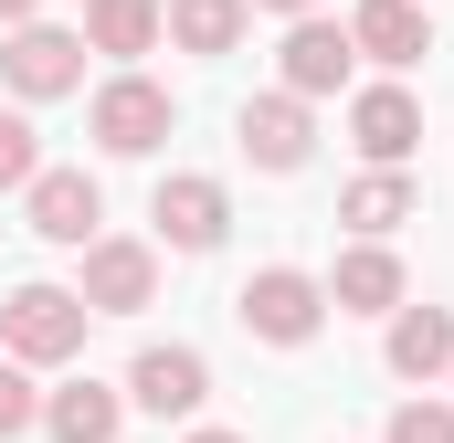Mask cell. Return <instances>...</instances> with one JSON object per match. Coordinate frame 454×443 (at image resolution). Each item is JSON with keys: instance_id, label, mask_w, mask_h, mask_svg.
I'll return each mask as SVG.
<instances>
[{"instance_id": "12", "label": "cell", "mask_w": 454, "mask_h": 443, "mask_svg": "<svg viewBox=\"0 0 454 443\" xmlns=\"http://www.w3.org/2000/svg\"><path fill=\"white\" fill-rule=\"evenodd\" d=\"M348 137H359L370 169H402V159L423 148V96H412V85H370V96H348Z\"/></svg>"}, {"instance_id": "9", "label": "cell", "mask_w": 454, "mask_h": 443, "mask_svg": "<svg viewBox=\"0 0 454 443\" xmlns=\"http://www.w3.org/2000/svg\"><path fill=\"white\" fill-rule=\"evenodd\" d=\"M348 64H359V43H348V21H317V11H296L286 21V53H275V74H286V96H339Z\"/></svg>"}, {"instance_id": "10", "label": "cell", "mask_w": 454, "mask_h": 443, "mask_svg": "<svg viewBox=\"0 0 454 443\" xmlns=\"http://www.w3.org/2000/svg\"><path fill=\"white\" fill-rule=\"evenodd\" d=\"M232 127H243V159H254V169H275V180L317 159V116H307V96H286V85H275V96H254Z\"/></svg>"}, {"instance_id": "1", "label": "cell", "mask_w": 454, "mask_h": 443, "mask_svg": "<svg viewBox=\"0 0 454 443\" xmlns=\"http://www.w3.org/2000/svg\"><path fill=\"white\" fill-rule=\"evenodd\" d=\"M85 317H96V307H85L74 285H11V296H0V348L32 359V369H64V359L85 348Z\"/></svg>"}, {"instance_id": "16", "label": "cell", "mask_w": 454, "mask_h": 443, "mask_svg": "<svg viewBox=\"0 0 454 443\" xmlns=\"http://www.w3.org/2000/svg\"><path fill=\"white\" fill-rule=\"evenodd\" d=\"M116 423H127V391H106V380H74V391L43 401V433L53 443H116Z\"/></svg>"}, {"instance_id": "22", "label": "cell", "mask_w": 454, "mask_h": 443, "mask_svg": "<svg viewBox=\"0 0 454 443\" xmlns=\"http://www.w3.org/2000/svg\"><path fill=\"white\" fill-rule=\"evenodd\" d=\"M32 11H43V0H0V32H11V21H32Z\"/></svg>"}, {"instance_id": "15", "label": "cell", "mask_w": 454, "mask_h": 443, "mask_svg": "<svg viewBox=\"0 0 454 443\" xmlns=\"http://www.w3.org/2000/svg\"><path fill=\"white\" fill-rule=\"evenodd\" d=\"M159 43H169V0H85V53L137 64V53H159Z\"/></svg>"}, {"instance_id": "19", "label": "cell", "mask_w": 454, "mask_h": 443, "mask_svg": "<svg viewBox=\"0 0 454 443\" xmlns=\"http://www.w3.org/2000/svg\"><path fill=\"white\" fill-rule=\"evenodd\" d=\"M43 423V391H32V359H0V443H21Z\"/></svg>"}, {"instance_id": "13", "label": "cell", "mask_w": 454, "mask_h": 443, "mask_svg": "<svg viewBox=\"0 0 454 443\" xmlns=\"http://www.w3.org/2000/svg\"><path fill=\"white\" fill-rule=\"evenodd\" d=\"M380 359H391V380H444L454 369V307H412V296H402Z\"/></svg>"}, {"instance_id": "21", "label": "cell", "mask_w": 454, "mask_h": 443, "mask_svg": "<svg viewBox=\"0 0 454 443\" xmlns=\"http://www.w3.org/2000/svg\"><path fill=\"white\" fill-rule=\"evenodd\" d=\"M380 443H454V401H402Z\"/></svg>"}, {"instance_id": "6", "label": "cell", "mask_w": 454, "mask_h": 443, "mask_svg": "<svg viewBox=\"0 0 454 443\" xmlns=\"http://www.w3.org/2000/svg\"><path fill=\"white\" fill-rule=\"evenodd\" d=\"M21 222L43 232V243H96V222H106V190H96V169H32L21 180Z\"/></svg>"}, {"instance_id": "3", "label": "cell", "mask_w": 454, "mask_h": 443, "mask_svg": "<svg viewBox=\"0 0 454 443\" xmlns=\"http://www.w3.org/2000/svg\"><path fill=\"white\" fill-rule=\"evenodd\" d=\"M232 317H243V328L264 338V348H307V338L328 328V275H296V264H264V275H243Z\"/></svg>"}, {"instance_id": "20", "label": "cell", "mask_w": 454, "mask_h": 443, "mask_svg": "<svg viewBox=\"0 0 454 443\" xmlns=\"http://www.w3.org/2000/svg\"><path fill=\"white\" fill-rule=\"evenodd\" d=\"M32 169H43V148H32V116H21V106H0V190H21Z\"/></svg>"}, {"instance_id": "14", "label": "cell", "mask_w": 454, "mask_h": 443, "mask_svg": "<svg viewBox=\"0 0 454 443\" xmlns=\"http://www.w3.org/2000/svg\"><path fill=\"white\" fill-rule=\"evenodd\" d=\"M348 43H359L370 64L412 74V64L434 53V21H423V0H359V11H348Z\"/></svg>"}, {"instance_id": "17", "label": "cell", "mask_w": 454, "mask_h": 443, "mask_svg": "<svg viewBox=\"0 0 454 443\" xmlns=\"http://www.w3.org/2000/svg\"><path fill=\"white\" fill-rule=\"evenodd\" d=\"M412 212H423V190H412L402 169H370V180H348V190H339V222H348V232H380V243H391Z\"/></svg>"}, {"instance_id": "18", "label": "cell", "mask_w": 454, "mask_h": 443, "mask_svg": "<svg viewBox=\"0 0 454 443\" xmlns=\"http://www.w3.org/2000/svg\"><path fill=\"white\" fill-rule=\"evenodd\" d=\"M254 21V0H169V43L180 53H232Z\"/></svg>"}, {"instance_id": "5", "label": "cell", "mask_w": 454, "mask_h": 443, "mask_svg": "<svg viewBox=\"0 0 454 443\" xmlns=\"http://www.w3.org/2000/svg\"><path fill=\"white\" fill-rule=\"evenodd\" d=\"M74 253H85L74 296H85L96 317H137V307H159V243H127V232H96V243H74Z\"/></svg>"}, {"instance_id": "8", "label": "cell", "mask_w": 454, "mask_h": 443, "mask_svg": "<svg viewBox=\"0 0 454 443\" xmlns=\"http://www.w3.org/2000/svg\"><path fill=\"white\" fill-rule=\"evenodd\" d=\"M127 401L159 412V423H191V412L212 401V359L180 348V338H169V348H137V359H127Z\"/></svg>"}, {"instance_id": "7", "label": "cell", "mask_w": 454, "mask_h": 443, "mask_svg": "<svg viewBox=\"0 0 454 443\" xmlns=\"http://www.w3.org/2000/svg\"><path fill=\"white\" fill-rule=\"evenodd\" d=\"M148 222H159L169 253H212V243L232 232V190H223V180H201V169H180V180L148 190Z\"/></svg>"}, {"instance_id": "23", "label": "cell", "mask_w": 454, "mask_h": 443, "mask_svg": "<svg viewBox=\"0 0 454 443\" xmlns=\"http://www.w3.org/2000/svg\"><path fill=\"white\" fill-rule=\"evenodd\" d=\"M254 11H286V21H296V11H317V0H254Z\"/></svg>"}, {"instance_id": "25", "label": "cell", "mask_w": 454, "mask_h": 443, "mask_svg": "<svg viewBox=\"0 0 454 443\" xmlns=\"http://www.w3.org/2000/svg\"><path fill=\"white\" fill-rule=\"evenodd\" d=\"M444 380H454V369H444Z\"/></svg>"}, {"instance_id": "2", "label": "cell", "mask_w": 454, "mask_h": 443, "mask_svg": "<svg viewBox=\"0 0 454 443\" xmlns=\"http://www.w3.org/2000/svg\"><path fill=\"white\" fill-rule=\"evenodd\" d=\"M169 127H180L169 85H159V74H137V64H127V74H106V85H96V106H85V137H96L106 159H148Z\"/></svg>"}, {"instance_id": "24", "label": "cell", "mask_w": 454, "mask_h": 443, "mask_svg": "<svg viewBox=\"0 0 454 443\" xmlns=\"http://www.w3.org/2000/svg\"><path fill=\"white\" fill-rule=\"evenodd\" d=\"M191 443H243V433H191Z\"/></svg>"}, {"instance_id": "4", "label": "cell", "mask_w": 454, "mask_h": 443, "mask_svg": "<svg viewBox=\"0 0 454 443\" xmlns=\"http://www.w3.org/2000/svg\"><path fill=\"white\" fill-rule=\"evenodd\" d=\"M0 74H11V96H21V106H53V96H74V85H85V32H64V21H11Z\"/></svg>"}, {"instance_id": "11", "label": "cell", "mask_w": 454, "mask_h": 443, "mask_svg": "<svg viewBox=\"0 0 454 443\" xmlns=\"http://www.w3.org/2000/svg\"><path fill=\"white\" fill-rule=\"evenodd\" d=\"M402 296H412V275H402V253H391L380 232H359L339 264H328V307H339V317H391Z\"/></svg>"}]
</instances>
